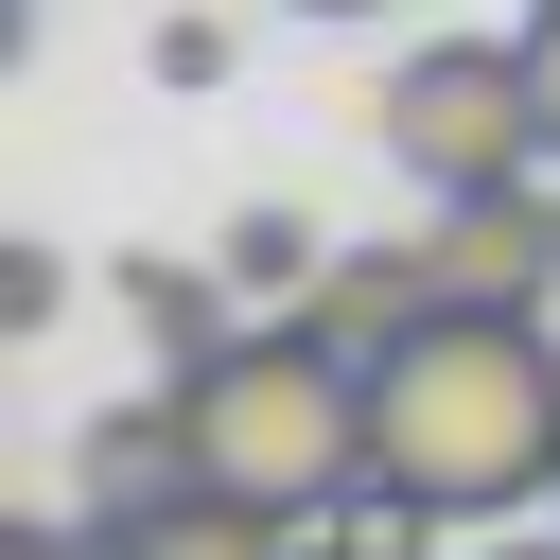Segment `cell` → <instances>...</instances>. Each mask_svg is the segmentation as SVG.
<instances>
[{"label":"cell","mask_w":560,"mask_h":560,"mask_svg":"<svg viewBox=\"0 0 560 560\" xmlns=\"http://www.w3.org/2000/svg\"><path fill=\"white\" fill-rule=\"evenodd\" d=\"M368 420H385V525L438 542V525H525L560 490V315H420L385 368H368Z\"/></svg>","instance_id":"obj_1"},{"label":"cell","mask_w":560,"mask_h":560,"mask_svg":"<svg viewBox=\"0 0 560 560\" xmlns=\"http://www.w3.org/2000/svg\"><path fill=\"white\" fill-rule=\"evenodd\" d=\"M192 455L228 472V490H262V508H298V525H350L368 490H385V420H368V368L315 332V315H262V332H228L192 385Z\"/></svg>","instance_id":"obj_2"},{"label":"cell","mask_w":560,"mask_h":560,"mask_svg":"<svg viewBox=\"0 0 560 560\" xmlns=\"http://www.w3.org/2000/svg\"><path fill=\"white\" fill-rule=\"evenodd\" d=\"M385 158L420 175V210H438V192H490V175H542L560 122H542L525 35H420V52L385 70Z\"/></svg>","instance_id":"obj_3"},{"label":"cell","mask_w":560,"mask_h":560,"mask_svg":"<svg viewBox=\"0 0 560 560\" xmlns=\"http://www.w3.org/2000/svg\"><path fill=\"white\" fill-rule=\"evenodd\" d=\"M192 472H210V455H192V402H175V385H140V402H105V420H88V472H70V508L122 542V525H140V508H175Z\"/></svg>","instance_id":"obj_4"},{"label":"cell","mask_w":560,"mask_h":560,"mask_svg":"<svg viewBox=\"0 0 560 560\" xmlns=\"http://www.w3.org/2000/svg\"><path fill=\"white\" fill-rule=\"evenodd\" d=\"M298 315H315V332H332L350 368H385V350H402V332L438 315V262H420V228H402V245H332V280H315Z\"/></svg>","instance_id":"obj_5"},{"label":"cell","mask_w":560,"mask_h":560,"mask_svg":"<svg viewBox=\"0 0 560 560\" xmlns=\"http://www.w3.org/2000/svg\"><path fill=\"white\" fill-rule=\"evenodd\" d=\"M298 542H315L298 508H262V490H228V472H192V490H175V508H140V525H122L105 560H298Z\"/></svg>","instance_id":"obj_6"},{"label":"cell","mask_w":560,"mask_h":560,"mask_svg":"<svg viewBox=\"0 0 560 560\" xmlns=\"http://www.w3.org/2000/svg\"><path fill=\"white\" fill-rule=\"evenodd\" d=\"M228 298H245L228 262H122V315H140V350H158V385H192V368H210V350L245 332Z\"/></svg>","instance_id":"obj_7"},{"label":"cell","mask_w":560,"mask_h":560,"mask_svg":"<svg viewBox=\"0 0 560 560\" xmlns=\"http://www.w3.org/2000/svg\"><path fill=\"white\" fill-rule=\"evenodd\" d=\"M210 262H228V280H245V298H280V315H298V298H315V280H332V228H315V210H280V192H262V210H245V228H228V245H210Z\"/></svg>","instance_id":"obj_8"},{"label":"cell","mask_w":560,"mask_h":560,"mask_svg":"<svg viewBox=\"0 0 560 560\" xmlns=\"http://www.w3.org/2000/svg\"><path fill=\"white\" fill-rule=\"evenodd\" d=\"M70 315V262L52 245H0V332H52Z\"/></svg>","instance_id":"obj_9"},{"label":"cell","mask_w":560,"mask_h":560,"mask_svg":"<svg viewBox=\"0 0 560 560\" xmlns=\"http://www.w3.org/2000/svg\"><path fill=\"white\" fill-rule=\"evenodd\" d=\"M228 70V18H158V88H210Z\"/></svg>","instance_id":"obj_10"},{"label":"cell","mask_w":560,"mask_h":560,"mask_svg":"<svg viewBox=\"0 0 560 560\" xmlns=\"http://www.w3.org/2000/svg\"><path fill=\"white\" fill-rule=\"evenodd\" d=\"M298 560H420V542H402V525H385V508H350V525H315V542H298Z\"/></svg>","instance_id":"obj_11"},{"label":"cell","mask_w":560,"mask_h":560,"mask_svg":"<svg viewBox=\"0 0 560 560\" xmlns=\"http://www.w3.org/2000/svg\"><path fill=\"white\" fill-rule=\"evenodd\" d=\"M0 560H105V525L70 508V525H0Z\"/></svg>","instance_id":"obj_12"},{"label":"cell","mask_w":560,"mask_h":560,"mask_svg":"<svg viewBox=\"0 0 560 560\" xmlns=\"http://www.w3.org/2000/svg\"><path fill=\"white\" fill-rule=\"evenodd\" d=\"M525 70H542V122H560V0H525Z\"/></svg>","instance_id":"obj_13"},{"label":"cell","mask_w":560,"mask_h":560,"mask_svg":"<svg viewBox=\"0 0 560 560\" xmlns=\"http://www.w3.org/2000/svg\"><path fill=\"white\" fill-rule=\"evenodd\" d=\"M472 560H560V525H490V542H472Z\"/></svg>","instance_id":"obj_14"},{"label":"cell","mask_w":560,"mask_h":560,"mask_svg":"<svg viewBox=\"0 0 560 560\" xmlns=\"http://www.w3.org/2000/svg\"><path fill=\"white\" fill-rule=\"evenodd\" d=\"M298 18H385V0H298Z\"/></svg>","instance_id":"obj_15"},{"label":"cell","mask_w":560,"mask_h":560,"mask_svg":"<svg viewBox=\"0 0 560 560\" xmlns=\"http://www.w3.org/2000/svg\"><path fill=\"white\" fill-rule=\"evenodd\" d=\"M542 315H560V298H542Z\"/></svg>","instance_id":"obj_16"}]
</instances>
